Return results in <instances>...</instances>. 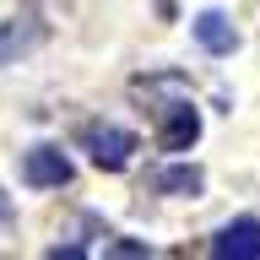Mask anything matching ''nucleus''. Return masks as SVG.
<instances>
[{"instance_id":"nucleus-1","label":"nucleus","mask_w":260,"mask_h":260,"mask_svg":"<svg viewBox=\"0 0 260 260\" xmlns=\"http://www.w3.org/2000/svg\"><path fill=\"white\" fill-rule=\"evenodd\" d=\"M195 136H201V114H195L190 98H174L157 109V146L162 152H190Z\"/></svg>"},{"instance_id":"nucleus-2","label":"nucleus","mask_w":260,"mask_h":260,"mask_svg":"<svg viewBox=\"0 0 260 260\" xmlns=\"http://www.w3.org/2000/svg\"><path fill=\"white\" fill-rule=\"evenodd\" d=\"M87 152H92V162L103 168V174H119V168H130L136 136L119 130V125H87Z\"/></svg>"},{"instance_id":"nucleus-3","label":"nucleus","mask_w":260,"mask_h":260,"mask_svg":"<svg viewBox=\"0 0 260 260\" xmlns=\"http://www.w3.org/2000/svg\"><path fill=\"white\" fill-rule=\"evenodd\" d=\"M22 179L32 190H60V184H71V157L60 146H32L22 157Z\"/></svg>"},{"instance_id":"nucleus-4","label":"nucleus","mask_w":260,"mask_h":260,"mask_svg":"<svg viewBox=\"0 0 260 260\" xmlns=\"http://www.w3.org/2000/svg\"><path fill=\"white\" fill-rule=\"evenodd\" d=\"M211 255H222V260H260V222L255 217L228 222L222 233L211 239Z\"/></svg>"},{"instance_id":"nucleus-5","label":"nucleus","mask_w":260,"mask_h":260,"mask_svg":"<svg viewBox=\"0 0 260 260\" xmlns=\"http://www.w3.org/2000/svg\"><path fill=\"white\" fill-rule=\"evenodd\" d=\"M190 27H195V38H201V49H211V54H233V49H239V32H233V22H228L222 11H201Z\"/></svg>"},{"instance_id":"nucleus-6","label":"nucleus","mask_w":260,"mask_h":260,"mask_svg":"<svg viewBox=\"0 0 260 260\" xmlns=\"http://www.w3.org/2000/svg\"><path fill=\"white\" fill-rule=\"evenodd\" d=\"M162 195H201V184H206V174L195 168V162H174V168H162L157 179H152Z\"/></svg>"},{"instance_id":"nucleus-7","label":"nucleus","mask_w":260,"mask_h":260,"mask_svg":"<svg viewBox=\"0 0 260 260\" xmlns=\"http://www.w3.org/2000/svg\"><path fill=\"white\" fill-rule=\"evenodd\" d=\"M103 255H152L146 244H130V239H119V244H103Z\"/></svg>"},{"instance_id":"nucleus-8","label":"nucleus","mask_w":260,"mask_h":260,"mask_svg":"<svg viewBox=\"0 0 260 260\" xmlns=\"http://www.w3.org/2000/svg\"><path fill=\"white\" fill-rule=\"evenodd\" d=\"M11 222V201H6V195H0V228Z\"/></svg>"}]
</instances>
